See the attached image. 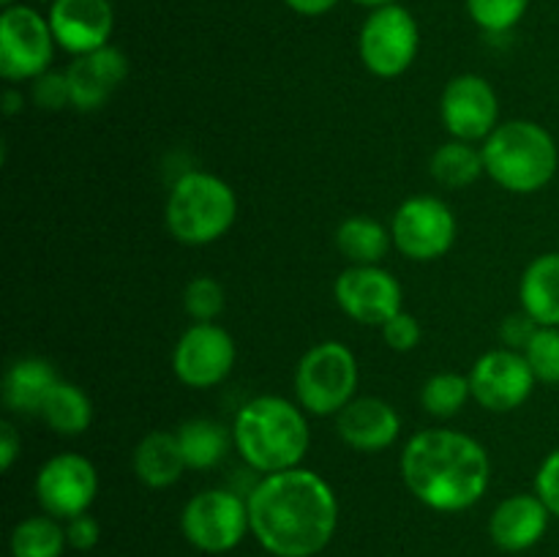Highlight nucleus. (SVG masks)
Returning <instances> with one entry per match:
<instances>
[{
    "label": "nucleus",
    "instance_id": "2",
    "mask_svg": "<svg viewBox=\"0 0 559 557\" xmlns=\"http://www.w3.org/2000/svg\"><path fill=\"white\" fill-rule=\"evenodd\" d=\"M402 478L424 506L456 513L486 495L491 462L486 448L464 431L424 429L404 446Z\"/></svg>",
    "mask_w": 559,
    "mask_h": 557
},
{
    "label": "nucleus",
    "instance_id": "40",
    "mask_svg": "<svg viewBox=\"0 0 559 557\" xmlns=\"http://www.w3.org/2000/svg\"><path fill=\"white\" fill-rule=\"evenodd\" d=\"M353 3H358V5H366V9H382V5H393V3H399V0H353Z\"/></svg>",
    "mask_w": 559,
    "mask_h": 557
},
{
    "label": "nucleus",
    "instance_id": "11",
    "mask_svg": "<svg viewBox=\"0 0 559 557\" xmlns=\"http://www.w3.org/2000/svg\"><path fill=\"white\" fill-rule=\"evenodd\" d=\"M33 491L44 513L69 522L93 506L98 495V473L91 459L80 453H55L38 470Z\"/></svg>",
    "mask_w": 559,
    "mask_h": 557
},
{
    "label": "nucleus",
    "instance_id": "9",
    "mask_svg": "<svg viewBox=\"0 0 559 557\" xmlns=\"http://www.w3.org/2000/svg\"><path fill=\"white\" fill-rule=\"evenodd\" d=\"M55 36L49 20L31 5H9L0 14V76L9 82H27L49 71L55 55Z\"/></svg>",
    "mask_w": 559,
    "mask_h": 557
},
{
    "label": "nucleus",
    "instance_id": "20",
    "mask_svg": "<svg viewBox=\"0 0 559 557\" xmlns=\"http://www.w3.org/2000/svg\"><path fill=\"white\" fill-rule=\"evenodd\" d=\"M60 377L52 364L44 358H20L3 375V404L14 415H41L49 393L58 386Z\"/></svg>",
    "mask_w": 559,
    "mask_h": 557
},
{
    "label": "nucleus",
    "instance_id": "39",
    "mask_svg": "<svg viewBox=\"0 0 559 557\" xmlns=\"http://www.w3.org/2000/svg\"><path fill=\"white\" fill-rule=\"evenodd\" d=\"M20 109H22V93L5 91L3 93V112L5 115H16Z\"/></svg>",
    "mask_w": 559,
    "mask_h": 557
},
{
    "label": "nucleus",
    "instance_id": "3",
    "mask_svg": "<svg viewBox=\"0 0 559 557\" xmlns=\"http://www.w3.org/2000/svg\"><path fill=\"white\" fill-rule=\"evenodd\" d=\"M233 440L243 462L262 475L300 467L311 431L300 404L282 396H257L238 410Z\"/></svg>",
    "mask_w": 559,
    "mask_h": 557
},
{
    "label": "nucleus",
    "instance_id": "15",
    "mask_svg": "<svg viewBox=\"0 0 559 557\" xmlns=\"http://www.w3.org/2000/svg\"><path fill=\"white\" fill-rule=\"evenodd\" d=\"M440 115L453 140L478 142L500 126V98L480 74H459L442 91Z\"/></svg>",
    "mask_w": 559,
    "mask_h": 557
},
{
    "label": "nucleus",
    "instance_id": "21",
    "mask_svg": "<svg viewBox=\"0 0 559 557\" xmlns=\"http://www.w3.org/2000/svg\"><path fill=\"white\" fill-rule=\"evenodd\" d=\"M131 464H134V475L147 489H167V486L178 484L183 470H189L178 435L164 429L147 431L136 442Z\"/></svg>",
    "mask_w": 559,
    "mask_h": 557
},
{
    "label": "nucleus",
    "instance_id": "13",
    "mask_svg": "<svg viewBox=\"0 0 559 557\" xmlns=\"http://www.w3.org/2000/svg\"><path fill=\"white\" fill-rule=\"evenodd\" d=\"M238 347L235 339L216 322H194L186 328L183 336L178 339L173 353V369L183 386L205 388L218 386L233 371Z\"/></svg>",
    "mask_w": 559,
    "mask_h": 557
},
{
    "label": "nucleus",
    "instance_id": "12",
    "mask_svg": "<svg viewBox=\"0 0 559 557\" xmlns=\"http://www.w3.org/2000/svg\"><path fill=\"white\" fill-rule=\"evenodd\" d=\"M467 377L473 399L489 413H511L522 407L533 396V388L538 382L524 353L511 347L480 355Z\"/></svg>",
    "mask_w": 559,
    "mask_h": 557
},
{
    "label": "nucleus",
    "instance_id": "8",
    "mask_svg": "<svg viewBox=\"0 0 559 557\" xmlns=\"http://www.w3.org/2000/svg\"><path fill=\"white\" fill-rule=\"evenodd\" d=\"M418 22L404 5H382L366 16L358 36V52L366 69L382 80L402 76L418 58Z\"/></svg>",
    "mask_w": 559,
    "mask_h": 557
},
{
    "label": "nucleus",
    "instance_id": "32",
    "mask_svg": "<svg viewBox=\"0 0 559 557\" xmlns=\"http://www.w3.org/2000/svg\"><path fill=\"white\" fill-rule=\"evenodd\" d=\"M31 98L36 107L49 109V112H58V109L69 107L71 91L66 71H44L41 76H36L31 87Z\"/></svg>",
    "mask_w": 559,
    "mask_h": 557
},
{
    "label": "nucleus",
    "instance_id": "34",
    "mask_svg": "<svg viewBox=\"0 0 559 557\" xmlns=\"http://www.w3.org/2000/svg\"><path fill=\"white\" fill-rule=\"evenodd\" d=\"M535 495L546 502L551 517L559 519V448L540 462L538 475H535Z\"/></svg>",
    "mask_w": 559,
    "mask_h": 557
},
{
    "label": "nucleus",
    "instance_id": "18",
    "mask_svg": "<svg viewBox=\"0 0 559 557\" xmlns=\"http://www.w3.org/2000/svg\"><path fill=\"white\" fill-rule=\"evenodd\" d=\"M336 431L344 446H349L353 451L380 453L396 442L399 431H402V418L385 399L360 396L353 399L336 415Z\"/></svg>",
    "mask_w": 559,
    "mask_h": 557
},
{
    "label": "nucleus",
    "instance_id": "27",
    "mask_svg": "<svg viewBox=\"0 0 559 557\" xmlns=\"http://www.w3.org/2000/svg\"><path fill=\"white\" fill-rule=\"evenodd\" d=\"M69 546L66 528L49 513L22 519L11 533V555L14 557H60Z\"/></svg>",
    "mask_w": 559,
    "mask_h": 557
},
{
    "label": "nucleus",
    "instance_id": "19",
    "mask_svg": "<svg viewBox=\"0 0 559 557\" xmlns=\"http://www.w3.org/2000/svg\"><path fill=\"white\" fill-rule=\"evenodd\" d=\"M551 511L538 495H511L495 508L489 519V535L497 549L527 552L549 530Z\"/></svg>",
    "mask_w": 559,
    "mask_h": 557
},
{
    "label": "nucleus",
    "instance_id": "7",
    "mask_svg": "<svg viewBox=\"0 0 559 557\" xmlns=\"http://www.w3.org/2000/svg\"><path fill=\"white\" fill-rule=\"evenodd\" d=\"M180 530L194 549L205 555L233 552L251 533L249 502L238 491L205 489L186 502Z\"/></svg>",
    "mask_w": 559,
    "mask_h": 557
},
{
    "label": "nucleus",
    "instance_id": "22",
    "mask_svg": "<svg viewBox=\"0 0 559 557\" xmlns=\"http://www.w3.org/2000/svg\"><path fill=\"white\" fill-rule=\"evenodd\" d=\"M519 300L524 315L533 317L538 325L559 328V251L535 257L524 268Z\"/></svg>",
    "mask_w": 559,
    "mask_h": 557
},
{
    "label": "nucleus",
    "instance_id": "30",
    "mask_svg": "<svg viewBox=\"0 0 559 557\" xmlns=\"http://www.w3.org/2000/svg\"><path fill=\"white\" fill-rule=\"evenodd\" d=\"M522 353L533 366L538 382L559 386V328L538 325Z\"/></svg>",
    "mask_w": 559,
    "mask_h": 557
},
{
    "label": "nucleus",
    "instance_id": "26",
    "mask_svg": "<svg viewBox=\"0 0 559 557\" xmlns=\"http://www.w3.org/2000/svg\"><path fill=\"white\" fill-rule=\"evenodd\" d=\"M429 169L437 183L448 186V189H464V186H473L480 178V173H486L484 153L473 142L451 140L437 147Z\"/></svg>",
    "mask_w": 559,
    "mask_h": 557
},
{
    "label": "nucleus",
    "instance_id": "16",
    "mask_svg": "<svg viewBox=\"0 0 559 557\" xmlns=\"http://www.w3.org/2000/svg\"><path fill=\"white\" fill-rule=\"evenodd\" d=\"M47 20L55 44L74 58L107 47L115 31L109 0H52Z\"/></svg>",
    "mask_w": 559,
    "mask_h": 557
},
{
    "label": "nucleus",
    "instance_id": "10",
    "mask_svg": "<svg viewBox=\"0 0 559 557\" xmlns=\"http://www.w3.org/2000/svg\"><path fill=\"white\" fill-rule=\"evenodd\" d=\"M393 246L415 262H431L448 254L456 240V216L437 197H409L393 213Z\"/></svg>",
    "mask_w": 559,
    "mask_h": 557
},
{
    "label": "nucleus",
    "instance_id": "36",
    "mask_svg": "<svg viewBox=\"0 0 559 557\" xmlns=\"http://www.w3.org/2000/svg\"><path fill=\"white\" fill-rule=\"evenodd\" d=\"M535 331H538V322H535L530 315H524V311L522 315L508 317V320L502 322V339H506L508 347L519 349V353L527 347V342L533 339Z\"/></svg>",
    "mask_w": 559,
    "mask_h": 557
},
{
    "label": "nucleus",
    "instance_id": "29",
    "mask_svg": "<svg viewBox=\"0 0 559 557\" xmlns=\"http://www.w3.org/2000/svg\"><path fill=\"white\" fill-rule=\"evenodd\" d=\"M530 0H467L469 20L486 33H508L524 20Z\"/></svg>",
    "mask_w": 559,
    "mask_h": 557
},
{
    "label": "nucleus",
    "instance_id": "4",
    "mask_svg": "<svg viewBox=\"0 0 559 557\" xmlns=\"http://www.w3.org/2000/svg\"><path fill=\"white\" fill-rule=\"evenodd\" d=\"M486 175L511 194L546 189L559 167L557 142L535 120H506L484 140Z\"/></svg>",
    "mask_w": 559,
    "mask_h": 557
},
{
    "label": "nucleus",
    "instance_id": "14",
    "mask_svg": "<svg viewBox=\"0 0 559 557\" xmlns=\"http://www.w3.org/2000/svg\"><path fill=\"white\" fill-rule=\"evenodd\" d=\"M336 304L349 320L382 328L402 311V284L380 265H349L333 284Z\"/></svg>",
    "mask_w": 559,
    "mask_h": 557
},
{
    "label": "nucleus",
    "instance_id": "17",
    "mask_svg": "<svg viewBox=\"0 0 559 557\" xmlns=\"http://www.w3.org/2000/svg\"><path fill=\"white\" fill-rule=\"evenodd\" d=\"M66 76H69L71 107L80 112H96L129 76V58L118 47L107 44L96 52L76 55L66 69Z\"/></svg>",
    "mask_w": 559,
    "mask_h": 557
},
{
    "label": "nucleus",
    "instance_id": "23",
    "mask_svg": "<svg viewBox=\"0 0 559 557\" xmlns=\"http://www.w3.org/2000/svg\"><path fill=\"white\" fill-rule=\"evenodd\" d=\"M393 244L391 229L369 216H349L338 224L336 246L353 265H380Z\"/></svg>",
    "mask_w": 559,
    "mask_h": 557
},
{
    "label": "nucleus",
    "instance_id": "38",
    "mask_svg": "<svg viewBox=\"0 0 559 557\" xmlns=\"http://www.w3.org/2000/svg\"><path fill=\"white\" fill-rule=\"evenodd\" d=\"M284 3L300 16H322L331 9H336L338 0H284Z\"/></svg>",
    "mask_w": 559,
    "mask_h": 557
},
{
    "label": "nucleus",
    "instance_id": "6",
    "mask_svg": "<svg viewBox=\"0 0 559 557\" xmlns=\"http://www.w3.org/2000/svg\"><path fill=\"white\" fill-rule=\"evenodd\" d=\"M358 391V360L342 342H320L295 369V396L311 415H338Z\"/></svg>",
    "mask_w": 559,
    "mask_h": 557
},
{
    "label": "nucleus",
    "instance_id": "24",
    "mask_svg": "<svg viewBox=\"0 0 559 557\" xmlns=\"http://www.w3.org/2000/svg\"><path fill=\"white\" fill-rule=\"evenodd\" d=\"M180 448H183L186 467L189 470H211L227 457L233 446V431L211 418H191L178 431Z\"/></svg>",
    "mask_w": 559,
    "mask_h": 557
},
{
    "label": "nucleus",
    "instance_id": "25",
    "mask_svg": "<svg viewBox=\"0 0 559 557\" xmlns=\"http://www.w3.org/2000/svg\"><path fill=\"white\" fill-rule=\"evenodd\" d=\"M41 418L55 435L76 437L82 431H87V426H91L93 404L80 386L60 380L52 388V393H49L47 404H44Z\"/></svg>",
    "mask_w": 559,
    "mask_h": 557
},
{
    "label": "nucleus",
    "instance_id": "28",
    "mask_svg": "<svg viewBox=\"0 0 559 557\" xmlns=\"http://www.w3.org/2000/svg\"><path fill=\"white\" fill-rule=\"evenodd\" d=\"M467 399H473L469 377L456 375V371H437L420 388V404L435 418H453L462 413Z\"/></svg>",
    "mask_w": 559,
    "mask_h": 557
},
{
    "label": "nucleus",
    "instance_id": "33",
    "mask_svg": "<svg viewBox=\"0 0 559 557\" xmlns=\"http://www.w3.org/2000/svg\"><path fill=\"white\" fill-rule=\"evenodd\" d=\"M382 339L396 353H409V349H415L420 344V322L402 309L396 317H391L382 325Z\"/></svg>",
    "mask_w": 559,
    "mask_h": 557
},
{
    "label": "nucleus",
    "instance_id": "41",
    "mask_svg": "<svg viewBox=\"0 0 559 557\" xmlns=\"http://www.w3.org/2000/svg\"><path fill=\"white\" fill-rule=\"evenodd\" d=\"M3 3V9H9V5H16V0H0Z\"/></svg>",
    "mask_w": 559,
    "mask_h": 557
},
{
    "label": "nucleus",
    "instance_id": "35",
    "mask_svg": "<svg viewBox=\"0 0 559 557\" xmlns=\"http://www.w3.org/2000/svg\"><path fill=\"white\" fill-rule=\"evenodd\" d=\"M66 538H69L71 549L91 552L98 544V538H102V528H98V522L91 513H80V517L66 522Z\"/></svg>",
    "mask_w": 559,
    "mask_h": 557
},
{
    "label": "nucleus",
    "instance_id": "1",
    "mask_svg": "<svg viewBox=\"0 0 559 557\" xmlns=\"http://www.w3.org/2000/svg\"><path fill=\"white\" fill-rule=\"evenodd\" d=\"M251 535L273 557H314L333 541L338 500L314 470L265 475L246 497Z\"/></svg>",
    "mask_w": 559,
    "mask_h": 557
},
{
    "label": "nucleus",
    "instance_id": "31",
    "mask_svg": "<svg viewBox=\"0 0 559 557\" xmlns=\"http://www.w3.org/2000/svg\"><path fill=\"white\" fill-rule=\"evenodd\" d=\"M186 315L194 322H213L224 311V287L211 276H197L186 284Z\"/></svg>",
    "mask_w": 559,
    "mask_h": 557
},
{
    "label": "nucleus",
    "instance_id": "5",
    "mask_svg": "<svg viewBox=\"0 0 559 557\" xmlns=\"http://www.w3.org/2000/svg\"><path fill=\"white\" fill-rule=\"evenodd\" d=\"M235 218H238V197L233 186L218 175L194 169L180 175L169 189L164 222L178 244H216L233 229Z\"/></svg>",
    "mask_w": 559,
    "mask_h": 557
},
{
    "label": "nucleus",
    "instance_id": "37",
    "mask_svg": "<svg viewBox=\"0 0 559 557\" xmlns=\"http://www.w3.org/2000/svg\"><path fill=\"white\" fill-rule=\"evenodd\" d=\"M22 451V437L11 420H0V470L9 473Z\"/></svg>",
    "mask_w": 559,
    "mask_h": 557
}]
</instances>
